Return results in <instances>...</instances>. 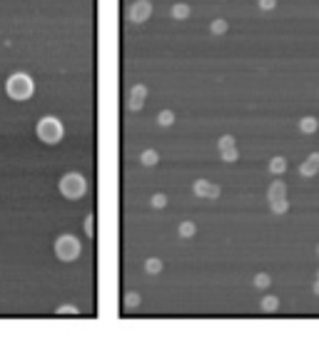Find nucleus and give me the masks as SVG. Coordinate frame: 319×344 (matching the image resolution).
I'll use <instances>...</instances> for the list:
<instances>
[{
  "mask_svg": "<svg viewBox=\"0 0 319 344\" xmlns=\"http://www.w3.org/2000/svg\"><path fill=\"white\" fill-rule=\"evenodd\" d=\"M142 160H145L147 165H152V162H157V157H155V152H145V155H142Z\"/></svg>",
  "mask_w": 319,
  "mask_h": 344,
  "instance_id": "nucleus-8",
  "label": "nucleus"
},
{
  "mask_svg": "<svg viewBox=\"0 0 319 344\" xmlns=\"http://www.w3.org/2000/svg\"><path fill=\"white\" fill-rule=\"evenodd\" d=\"M55 252L60 259H75L77 252H80V242L75 237H60L58 245H55Z\"/></svg>",
  "mask_w": 319,
  "mask_h": 344,
  "instance_id": "nucleus-4",
  "label": "nucleus"
},
{
  "mask_svg": "<svg viewBox=\"0 0 319 344\" xmlns=\"http://www.w3.org/2000/svg\"><path fill=\"white\" fill-rule=\"evenodd\" d=\"M37 137L43 142H60L63 137V125L55 118H43L37 123Z\"/></svg>",
  "mask_w": 319,
  "mask_h": 344,
  "instance_id": "nucleus-2",
  "label": "nucleus"
},
{
  "mask_svg": "<svg viewBox=\"0 0 319 344\" xmlns=\"http://www.w3.org/2000/svg\"><path fill=\"white\" fill-rule=\"evenodd\" d=\"M32 80L28 78V75H23V72H15L13 78L8 80V95L13 97V100H28L30 95H32Z\"/></svg>",
  "mask_w": 319,
  "mask_h": 344,
  "instance_id": "nucleus-1",
  "label": "nucleus"
},
{
  "mask_svg": "<svg viewBox=\"0 0 319 344\" xmlns=\"http://www.w3.org/2000/svg\"><path fill=\"white\" fill-rule=\"evenodd\" d=\"M160 123H162V125H170V123H172V115H170V112H162V118H160Z\"/></svg>",
  "mask_w": 319,
  "mask_h": 344,
  "instance_id": "nucleus-10",
  "label": "nucleus"
},
{
  "mask_svg": "<svg viewBox=\"0 0 319 344\" xmlns=\"http://www.w3.org/2000/svg\"><path fill=\"white\" fill-rule=\"evenodd\" d=\"M147 15H150V5H147V3H137V5L132 8V20L140 23V20H145Z\"/></svg>",
  "mask_w": 319,
  "mask_h": 344,
  "instance_id": "nucleus-5",
  "label": "nucleus"
},
{
  "mask_svg": "<svg viewBox=\"0 0 319 344\" xmlns=\"http://www.w3.org/2000/svg\"><path fill=\"white\" fill-rule=\"evenodd\" d=\"M60 189H63V195L65 197H70V200H75V197H80L85 192V180L80 177V175H65L63 177V182H60Z\"/></svg>",
  "mask_w": 319,
  "mask_h": 344,
  "instance_id": "nucleus-3",
  "label": "nucleus"
},
{
  "mask_svg": "<svg viewBox=\"0 0 319 344\" xmlns=\"http://www.w3.org/2000/svg\"><path fill=\"white\" fill-rule=\"evenodd\" d=\"M272 170H274V172H282V170H285V162H282V160H274V162H272Z\"/></svg>",
  "mask_w": 319,
  "mask_h": 344,
  "instance_id": "nucleus-9",
  "label": "nucleus"
},
{
  "mask_svg": "<svg viewBox=\"0 0 319 344\" xmlns=\"http://www.w3.org/2000/svg\"><path fill=\"white\" fill-rule=\"evenodd\" d=\"M317 167H319V155H312V157H309V162H304V165H302V172H304V175H312Z\"/></svg>",
  "mask_w": 319,
  "mask_h": 344,
  "instance_id": "nucleus-6",
  "label": "nucleus"
},
{
  "mask_svg": "<svg viewBox=\"0 0 319 344\" xmlns=\"http://www.w3.org/2000/svg\"><path fill=\"white\" fill-rule=\"evenodd\" d=\"M314 127H317V123H314V120H312V118H307V120H304V123H302V130H304V132H312V130H314Z\"/></svg>",
  "mask_w": 319,
  "mask_h": 344,
  "instance_id": "nucleus-7",
  "label": "nucleus"
},
{
  "mask_svg": "<svg viewBox=\"0 0 319 344\" xmlns=\"http://www.w3.org/2000/svg\"><path fill=\"white\" fill-rule=\"evenodd\" d=\"M274 5V0H262V8H272Z\"/></svg>",
  "mask_w": 319,
  "mask_h": 344,
  "instance_id": "nucleus-11",
  "label": "nucleus"
}]
</instances>
